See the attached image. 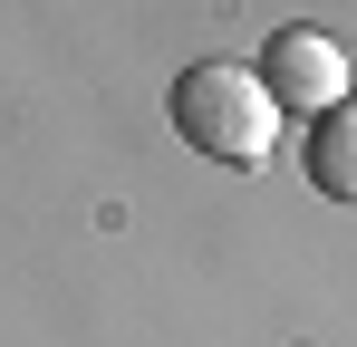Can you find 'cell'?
Segmentation results:
<instances>
[{"label": "cell", "instance_id": "cell-1", "mask_svg": "<svg viewBox=\"0 0 357 347\" xmlns=\"http://www.w3.org/2000/svg\"><path fill=\"white\" fill-rule=\"evenodd\" d=\"M174 135L193 145V155H213V164H271L280 107H271V87H261L251 68L203 58V68L174 77Z\"/></svg>", "mask_w": 357, "mask_h": 347}, {"label": "cell", "instance_id": "cell-2", "mask_svg": "<svg viewBox=\"0 0 357 347\" xmlns=\"http://www.w3.org/2000/svg\"><path fill=\"white\" fill-rule=\"evenodd\" d=\"M251 77L271 87V107H299V116H328L338 97H357V58L338 49L328 29H280Z\"/></svg>", "mask_w": 357, "mask_h": 347}, {"label": "cell", "instance_id": "cell-3", "mask_svg": "<svg viewBox=\"0 0 357 347\" xmlns=\"http://www.w3.org/2000/svg\"><path fill=\"white\" fill-rule=\"evenodd\" d=\"M309 183L328 193V203H357V97L319 116V135H309Z\"/></svg>", "mask_w": 357, "mask_h": 347}]
</instances>
